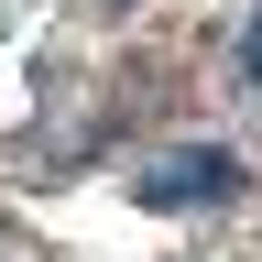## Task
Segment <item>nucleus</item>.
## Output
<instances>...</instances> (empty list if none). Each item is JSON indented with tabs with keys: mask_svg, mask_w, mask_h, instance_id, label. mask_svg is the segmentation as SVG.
<instances>
[{
	"mask_svg": "<svg viewBox=\"0 0 262 262\" xmlns=\"http://www.w3.org/2000/svg\"><path fill=\"white\" fill-rule=\"evenodd\" d=\"M131 196H142V208H219V196H241V153L229 142H186V153L142 164Z\"/></svg>",
	"mask_w": 262,
	"mask_h": 262,
	"instance_id": "nucleus-1",
	"label": "nucleus"
},
{
	"mask_svg": "<svg viewBox=\"0 0 262 262\" xmlns=\"http://www.w3.org/2000/svg\"><path fill=\"white\" fill-rule=\"evenodd\" d=\"M241 77L262 88V11H251V33H241Z\"/></svg>",
	"mask_w": 262,
	"mask_h": 262,
	"instance_id": "nucleus-2",
	"label": "nucleus"
},
{
	"mask_svg": "<svg viewBox=\"0 0 262 262\" xmlns=\"http://www.w3.org/2000/svg\"><path fill=\"white\" fill-rule=\"evenodd\" d=\"M110 11H131V0H110Z\"/></svg>",
	"mask_w": 262,
	"mask_h": 262,
	"instance_id": "nucleus-3",
	"label": "nucleus"
}]
</instances>
